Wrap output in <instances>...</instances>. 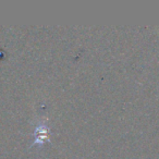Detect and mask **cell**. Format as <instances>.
<instances>
[{
	"label": "cell",
	"mask_w": 159,
	"mask_h": 159,
	"mask_svg": "<svg viewBox=\"0 0 159 159\" xmlns=\"http://www.w3.org/2000/svg\"><path fill=\"white\" fill-rule=\"evenodd\" d=\"M49 128L46 124H39L34 131V143L32 146L43 145L45 142H49Z\"/></svg>",
	"instance_id": "obj_1"
}]
</instances>
